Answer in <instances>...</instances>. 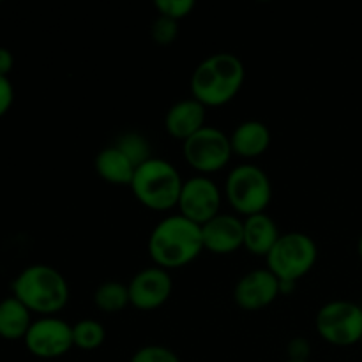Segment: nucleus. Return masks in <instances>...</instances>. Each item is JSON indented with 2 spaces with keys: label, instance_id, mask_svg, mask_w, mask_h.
<instances>
[{
  "label": "nucleus",
  "instance_id": "obj_7",
  "mask_svg": "<svg viewBox=\"0 0 362 362\" xmlns=\"http://www.w3.org/2000/svg\"><path fill=\"white\" fill-rule=\"evenodd\" d=\"M315 327L329 345H357L362 338V306L352 300H329L318 310Z\"/></svg>",
  "mask_w": 362,
  "mask_h": 362
},
{
  "label": "nucleus",
  "instance_id": "obj_28",
  "mask_svg": "<svg viewBox=\"0 0 362 362\" xmlns=\"http://www.w3.org/2000/svg\"><path fill=\"white\" fill-rule=\"evenodd\" d=\"M357 253H359V258H361V262H362V233H361V237H359V243H357Z\"/></svg>",
  "mask_w": 362,
  "mask_h": 362
},
{
  "label": "nucleus",
  "instance_id": "obj_21",
  "mask_svg": "<svg viewBox=\"0 0 362 362\" xmlns=\"http://www.w3.org/2000/svg\"><path fill=\"white\" fill-rule=\"evenodd\" d=\"M106 331L101 322L85 318L73 324V341L80 350H95L105 343Z\"/></svg>",
  "mask_w": 362,
  "mask_h": 362
},
{
  "label": "nucleus",
  "instance_id": "obj_24",
  "mask_svg": "<svg viewBox=\"0 0 362 362\" xmlns=\"http://www.w3.org/2000/svg\"><path fill=\"white\" fill-rule=\"evenodd\" d=\"M154 6L161 16L180 21L194 9L197 4H194V0H156Z\"/></svg>",
  "mask_w": 362,
  "mask_h": 362
},
{
  "label": "nucleus",
  "instance_id": "obj_10",
  "mask_svg": "<svg viewBox=\"0 0 362 362\" xmlns=\"http://www.w3.org/2000/svg\"><path fill=\"white\" fill-rule=\"evenodd\" d=\"M177 207L179 214L202 226L219 214L221 189L209 175H194L184 180Z\"/></svg>",
  "mask_w": 362,
  "mask_h": 362
},
{
  "label": "nucleus",
  "instance_id": "obj_9",
  "mask_svg": "<svg viewBox=\"0 0 362 362\" xmlns=\"http://www.w3.org/2000/svg\"><path fill=\"white\" fill-rule=\"evenodd\" d=\"M23 341L34 357L59 359L74 346L73 325L59 317H41L32 322Z\"/></svg>",
  "mask_w": 362,
  "mask_h": 362
},
{
  "label": "nucleus",
  "instance_id": "obj_14",
  "mask_svg": "<svg viewBox=\"0 0 362 362\" xmlns=\"http://www.w3.org/2000/svg\"><path fill=\"white\" fill-rule=\"evenodd\" d=\"M205 106L194 98L173 103L165 115V129L170 136L186 141L205 127Z\"/></svg>",
  "mask_w": 362,
  "mask_h": 362
},
{
  "label": "nucleus",
  "instance_id": "obj_26",
  "mask_svg": "<svg viewBox=\"0 0 362 362\" xmlns=\"http://www.w3.org/2000/svg\"><path fill=\"white\" fill-rule=\"evenodd\" d=\"M311 354V345L306 338H293L288 343V356L293 361H308Z\"/></svg>",
  "mask_w": 362,
  "mask_h": 362
},
{
  "label": "nucleus",
  "instance_id": "obj_6",
  "mask_svg": "<svg viewBox=\"0 0 362 362\" xmlns=\"http://www.w3.org/2000/svg\"><path fill=\"white\" fill-rule=\"evenodd\" d=\"M267 269L279 281H299L315 267L318 258L317 243L308 233H281L267 257Z\"/></svg>",
  "mask_w": 362,
  "mask_h": 362
},
{
  "label": "nucleus",
  "instance_id": "obj_5",
  "mask_svg": "<svg viewBox=\"0 0 362 362\" xmlns=\"http://www.w3.org/2000/svg\"><path fill=\"white\" fill-rule=\"evenodd\" d=\"M225 193L233 211L247 218L265 212L272 200V184L265 170L253 163H243L230 170Z\"/></svg>",
  "mask_w": 362,
  "mask_h": 362
},
{
  "label": "nucleus",
  "instance_id": "obj_18",
  "mask_svg": "<svg viewBox=\"0 0 362 362\" xmlns=\"http://www.w3.org/2000/svg\"><path fill=\"white\" fill-rule=\"evenodd\" d=\"M32 311L14 296L0 300V338L16 341L27 336L32 325Z\"/></svg>",
  "mask_w": 362,
  "mask_h": 362
},
{
  "label": "nucleus",
  "instance_id": "obj_11",
  "mask_svg": "<svg viewBox=\"0 0 362 362\" xmlns=\"http://www.w3.org/2000/svg\"><path fill=\"white\" fill-rule=\"evenodd\" d=\"M131 306L141 311H152L161 308L170 299L173 290L172 276L166 269L152 265L141 269L127 283Z\"/></svg>",
  "mask_w": 362,
  "mask_h": 362
},
{
  "label": "nucleus",
  "instance_id": "obj_20",
  "mask_svg": "<svg viewBox=\"0 0 362 362\" xmlns=\"http://www.w3.org/2000/svg\"><path fill=\"white\" fill-rule=\"evenodd\" d=\"M115 147H119L124 154L129 158V161L133 163L134 166L144 165L145 161H148L152 156V147L148 144L147 138L141 133H136V131H127V133H122L115 140Z\"/></svg>",
  "mask_w": 362,
  "mask_h": 362
},
{
  "label": "nucleus",
  "instance_id": "obj_12",
  "mask_svg": "<svg viewBox=\"0 0 362 362\" xmlns=\"http://www.w3.org/2000/svg\"><path fill=\"white\" fill-rule=\"evenodd\" d=\"M279 293V279L269 269L246 272L233 288V300L246 311H258L271 306Z\"/></svg>",
  "mask_w": 362,
  "mask_h": 362
},
{
  "label": "nucleus",
  "instance_id": "obj_1",
  "mask_svg": "<svg viewBox=\"0 0 362 362\" xmlns=\"http://www.w3.org/2000/svg\"><path fill=\"white\" fill-rule=\"evenodd\" d=\"M147 250L154 265L166 271L189 265L205 250L202 226L182 214L166 216L152 228Z\"/></svg>",
  "mask_w": 362,
  "mask_h": 362
},
{
  "label": "nucleus",
  "instance_id": "obj_25",
  "mask_svg": "<svg viewBox=\"0 0 362 362\" xmlns=\"http://www.w3.org/2000/svg\"><path fill=\"white\" fill-rule=\"evenodd\" d=\"M14 101V87L7 76H0V117L6 115Z\"/></svg>",
  "mask_w": 362,
  "mask_h": 362
},
{
  "label": "nucleus",
  "instance_id": "obj_13",
  "mask_svg": "<svg viewBox=\"0 0 362 362\" xmlns=\"http://www.w3.org/2000/svg\"><path fill=\"white\" fill-rule=\"evenodd\" d=\"M204 247L216 255H228L244 247V221L233 214L219 212L202 225Z\"/></svg>",
  "mask_w": 362,
  "mask_h": 362
},
{
  "label": "nucleus",
  "instance_id": "obj_30",
  "mask_svg": "<svg viewBox=\"0 0 362 362\" xmlns=\"http://www.w3.org/2000/svg\"><path fill=\"white\" fill-rule=\"evenodd\" d=\"M361 343H362V338H361Z\"/></svg>",
  "mask_w": 362,
  "mask_h": 362
},
{
  "label": "nucleus",
  "instance_id": "obj_8",
  "mask_svg": "<svg viewBox=\"0 0 362 362\" xmlns=\"http://www.w3.org/2000/svg\"><path fill=\"white\" fill-rule=\"evenodd\" d=\"M184 158L200 175H211L225 168L233 151L230 136L216 126L202 127L198 133L182 141Z\"/></svg>",
  "mask_w": 362,
  "mask_h": 362
},
{
  "label": "nucleus",
  "instance_id": "obj_15",
  "mask_svg": "<svg viewBox=\"0 0 362 362\" xmlns=\"http://www.w3.org/2000/svg\"><path fill=\"white\" fill-rule=\"evenodd\" d=\"M233 154L244 159H255L264 154L271 145V131L267 124L260 120H246L240 122L230 134Z\"/></svg>",
  "mask_w": 362,
  "mask_h": 362
},
{
  "label": "nucleus",
  "instance_id": "obj_4",
  "mask_svg": "<svg viewBox=\"0 0 362 362\" xmlns=\"http://www.w3.org/2000/svg\"><path fill=\"white\" fill-rule=\"evenodd\" d=\"M184 180L179 170L163 158H151L134 170L131 191L134 198L152 211H168L179 205Z\"/></svg>",
  "mask_w": 362,
  "mask_h": 362
},
{
  "label": "nucleus",
  "instance_id": "obj_3",
  "mask_svg": "<svg viewBox=\"0 0 362 362\" xmlns=\"http://www.w3.org/2000/svg\"><path fill=\"white\" fill-rule=\"evenodd\" d=\"M13 296L32 313L55 317L69 303V283L62 272L46 264L25 267L11 283Z\"/></svg>",
  "mask_w": 362,
  "mask_h": 362
},
{
  "label": "nucleus",
  "instance_id": "obj_27",
  "mask_svg": "<svg viewBox=\"0 0 362 362\" xmlns=\"http://www.w3.org/2000/svg\"><path fill=\"white\" fill-rule=\"evenodd\" d=\"M14 67V55L11 49L0 46V76L9 78V73Z\"/></svg>",
  "mask_w": 362,
  "mask_h": 362
},
{
  "label": "nucleus",
  "instance_id": "obj_22",
  "mask_svg": "<svg viewBox=\"0 0 362 362\" xmlns=\"http://www.w3.org/2000/svg\"><path fill=\"white\" fill-rule=\"evenodd\" d=\"M177 35H179V21L159 14L151 27L152 41L159 46H168L175 41Z\"/></svg>",
  "mask_w": 362,
  "mask_h": 362
},
{
  "label": "nucleus",
  "instance_id": "obj_23",
  "mask_svg": "<svg viewBox=\"0 0 362 362\" xmlns=\"http://www.w3.org/2000/svg\"><path fill=\"white\" fill-rule=\"evenodd\" d=\"M129 362H180V359L168 346L145 345L133 354Z\"/></svg>",
  "mask_w": 362,
  "mask_h": 362
},
{
  "label": "nucleus",
  "instance_id": "obj_17",
  "mask_svg": "<svg viewBox=\"0 0 362 362\" xmlns=\"http://www.w3.org/2000/svg\"><path fill=\"white\" fill-rule=\"evenodd\" d=\"M94 168L103 180L113 186H131L136 166L115 145L105 147L94 159Z\"/></svg>",
  "mask_w": 362,
  "mask_h": 362
},
{
  "label": "nucleus",
  "instance_id": "obj_19",
  "mask_svg": "<svg viewBox=\"0 0 362 362\" xmlns=\"http://www.w3.org/2000/svg\"><path fill=\"white\" fill-rule=\"evenodd\" d=\"M94 304L103 313H120L131 304L127 285L115 279L101 283L94 292Z\"/></svg>",
  "mask_w": 362,
  "mask_h": 362
},
{
  "label": "nucleus",
  "instance_id": "obj_2",
  "mask_svg": "<svg viewBox=\"0 0 362 362\" xmlns=\"http://www.w3.org/2000/svg\"><path fill=\"white\" fill-rule=\"evenodd\" d=\"M246 78L243 60L228 52L205 57L191 74V98L205 108H218L232 101L240 92Z\"/></svg>",
  "mask_w": 362,
  "mask_h": 362
},
{
  "label": "nucleus",
  "instance_id": "obj_29",
  "mask_svg": "<svg viewBox=\"0 0 362 362\" xmlns=\"http://www.w3.org/2000/svg\"><path fill=\"white\" fill-rule=\"evenodd\" d=\"M286 362H310V361H293V359H288Z\"/></svg>",
  "mask_w": 362,
  "mask_h": 362
},
{
  "label": "nucleus",
  "instance_id": "obj_16",
  "mask_svg": "<svg viewBox=\"0 0 362 362\" xmlns=\"http://www.w3.org/2000/svg\"><path fill=\"white\" fill-rule=\"evenodd\" d=\"M281 237L274 219L267 214L247 216L244 219V247L257 257H267Z\"/></svg>",
  "mask_w": 362,
  "mask_h": 362
}]
</instances>
